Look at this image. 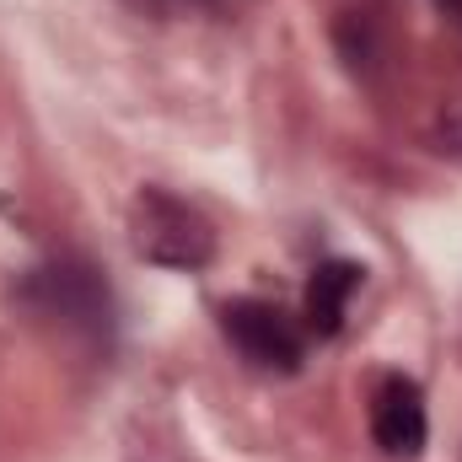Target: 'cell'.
Instances as JSON below:
<instances>
[{
	"instance_id": "obj_1",
	"label": "cell",
	"mask_w": 462,
	"mask_h": 462,
	"mask_svg": "<svg viewBox=\"0 0 462 462\" xmlns=\"http://www.w3.org/2000/svg\"><path fill=\"white\" fill-rule=\"evenodd\" d=\"M16 301L65 334H81V339L114 334V296L87 258H49V263L27 269V280L16 285Z\"/></svg>"
},
{
	"instance_id": "obj_2",
	"label": "cell",
	"mask_w": 462,
	"mask_h": 462,
	"mask_svg": "<svg viewBox=\"0 0 462 462\" xmlns=\"http://www.w3.org/2000/svg\"><path fill=\"white\" fill-rule=\"evenodd\" d=\"M129 242L145 263L162 269H205L216 258V226L167 189H140L129 205Z\"/></svg>"
},
{
	"instance_id": "obj_3",
	"label": "cell",
	"mask_w": 462,
	"mask_h": 462,
	"mask_svg": "<svg viewBox=\"0 0 462 462\" xmlns=\"http://www.w3.org/2000/svg\"><path fill=\"white\" fill-rule=\"evenodd\" d=\"M221 328H226V339L236 345V355H242L247 365L280 371V376L301 371L307 339H301V328H296L280 307L253 301V296H247V301H226V307H221Z\"/></svg>"
},
{
	"instance_id": "obj_4",
	"label": "cell",
	"mask_w": 462,
	"mask_h": 462,
	"mask_svg": "<svg viewBox=\"0 0 462 462\" xmlns=\"http://www.w3.org/2000/svg\"><path fill=\"white\" fill-rule=\"evenodd\" d=\"M425 393L409 376H382L371 393V436L387 457H420L425 452Z\"/></svg>"
},
{
	"instance_id": "obj_5",
	"label": "cell",
	"mask_w": 462,
	"mask_h": 462,
	"mask_svg": "<svg viewBox=\"0 0 462 462\" xmlns=\"http://www.w3.org/2000/svg\"><path fill=\"white\" fill-rule=\"evenodd\" d=\"M355 291H360V263H349V258L318 263L312 280H307V334L334 339L345 328V312H349Z\"/></svg>"
},
{
	"instance_id": "obj_6",
	"label": "cell",
	"mask_w": 462,
	"mask_h": 462,
	"mask_svg": "<svg viewBox=\"0 0 462 462\" xmlns=\"http://www.w3.org/2000/svg\"><path fill=\"white\" fill-rule=\"evenodd\" d=\"M118 5H129L134 16H167V11H178V0H118Z\"/></svg>"
},
{
	"instance_id": "obj_7",
	"label": "cell",
	"mask_w": 462,
	"mask_h": 462,
	"mask_svg": "<svg viewBox=\"0 0 462 462\" xmlns=\"http://www.w3.org/2000/svg\"><path fill=\"white\" fill-rule=\"evenodd\" d=\"M436 5H441V11H447V16L462 27V0H436Z\"/></svg>"
}]
</instances>
